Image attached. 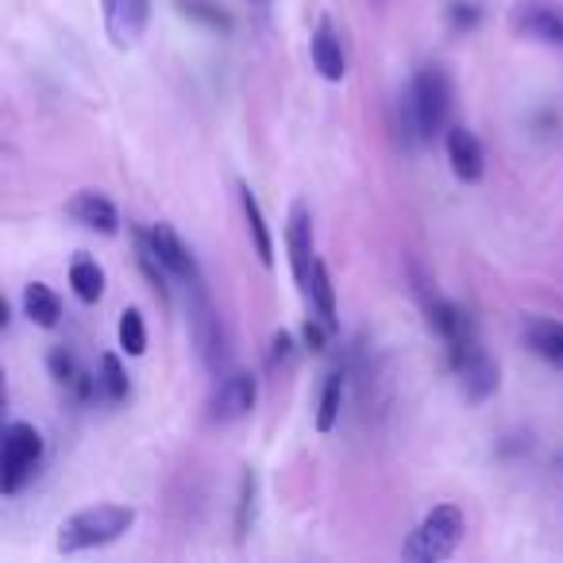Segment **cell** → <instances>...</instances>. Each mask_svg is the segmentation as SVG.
<instances>
[{
  "label": "cell",
  "instance_id": "1",
  "mask_svg": "<svg viewBox=\"0 0 563 563\" xmlns=\"http://www.w3.org/2000/svg\"><path fill=\"white\" fill-rule=\"evenodd\" d=\"M131 525H136V509L131 506H113V502L90 506L62 521V529H58V552L74 555V552H90V548H105L113 540H120Z\"/></svg>",
  "mask_w": 563,
  "mask_h": 563
},
{
  "label": "cell",
  "instance_id": "2",
  "mask_svg": "<svg viewBox=\"0 0 563 563\" xmlns=\"http://www.w3.org/2000/svg\"><path fill=\"white\" fill-rule=\"evenodd\" d=\"M451 97H456V93H451V78L441 66H425V70L413 78L406 105H409V128L417 131V139H433L448 128Z\"/></svg>",
  "mask_w": 563,
  "mask_h": 563
},
{
  "label": "cell",
  "instance_id": "3",
  "mask_svg": "<svg viewBox=\"0 0 563 563\" xmlns=\"http://www.w3.org/2000/svg\"><path fill=\"white\" fill-rule=\"evenodd\" d=\"M464 529H467L464 509L451 506V502H444V506H436L433 514L425 517V521L409 532L401 555H406V560H413V563H441V560H448V555L459 548V540H464Z\"/></svg>",
  "mask_w": 563,
  "mask_h": 563
},
{
  "label": "cell",
  "instance_id": "4",
  "mask_svg": "<svg viewBox=\"0 0 563 563\" xmlns=\"http://www.w3.org/2000/svg\"><path fill=\"white\" fill-rule=\"evenodd\" d=\"M43 459V436L39 429H32L27 421H12L4 429V456H0V490L4 494H20L32 471L39 467Z\"/></svg>",
  "mask_w": 563,
  "mask_h": 563
},
{
  "label": "cell",
  "instance_id": "5",
  "mask_svg": "<svg viewBox=\"0 0 563 563\" xmlns=\"http://www.w3.org/2000/svg\"><path fill=\"white\" fill-rule=\"evenodd\" d=\"M448 351H451V371H456L464 398L471 401V406H482L490 394L499 390V363L479 348L474 332L456 343H448Z\"/></svg>",
  "mask_w": 563,
  "mask_h": 563
},
{
  "label": "cell",
  "instance_id": "6",
  "mask_svg": "<svg viewBox=\"0 0 563 563\" xmlns=\"http://www.w3.org/2000/svg\"><path fill=\"white\" fill-rule=\"evenodd\" d=\"M509 27L521 39L563 47V12L555 4H548V0H517L509 9Z\"/></svg>",
  "mask_w": 563,
  "mask_h": 563
},
{
  "label": "cell",
  "instance_id": "7",
  "mask_svg": "<svg viewBox=\"0 0 563 563\" xmlns=\"http://www.w3.org/2000/svg\"><path fill=\"white\" fill-rule=\"evenodd\" d=\"M136 239L148 247V251L155 255V259L163 262L174 278H181V282H189V286H201V274H197L193 255H189V247L181 244L178 232H174L171 224H155V228H148V232H136Z\"/></svg>",
  "mask_w": 563,
  "mask_h": 563
},
{
  "label": "cell",
  "instance_id": "8",
  "mask_svg": "<svg viewBox=\"0 0 563 563\" xmlns=\"http://www.w3.org/2000/svg\"><path fill=\"white\" fill-rule=\"evenodd\" d=\"M101 12H105L108 39L120 50L136 47L151 24V0H101Z\"/></svg>",
  "mask_w": 563,
  "mask_h": 563
},
{
  "label": "cell",
  "instance_id": "9",
  "mask_svg": "<svg viewBox=\"0 0 563 563\" xmlns=\"http://www.w3.org/2000/svg\"><path fill=\"white\" fill-rule=\"evenodd\" d=\"M255 398H259V383L251 371H228L209 398V413H213V421H239L255 409Z\"/></svg>",
  "mask_w": 563,
  "mask_h": 563
},
{
  "label": "cell",
  "instance_id": "10",
  "mask_svg": "<svg viewBox=\"0 0 563 563\" xmlns=\"http://www.w3.org/2000/svg\"><path fill=\"white\" fill-rule=\"evenodd\" d=\"M286 251H290V267H294V282L302 290H309V274H313V216L309 204L294 201L290 204V221H286Z\"/></svg>",
  "mask_w": 563,
  "mask_h": 563
},
{
  "label": "cell",
  "instance_id": "11",
  "mask_svg": "<svg viewBox=\"0 0 563 563\" xmlns=\"http://www.w3.org/2000/svg\"><path fill=\"white\" fill-rule=\"evenodd\" d=\"M66 216L74 224H82V228L101 232V236H116V232H120V213H116V204L108 201V197L93 193V189H82V193L70 197V201H66Z\"/></svg>",
  "mask_w": 563,
  "mask_h": 563
},
{
  "label": "cell",
  "instance_id": "12",
  "mask_svg": "<svg viewBox=\"0 0 563 563\" xmlns=\"http://www.w3.org/2000/svg\"><path fill=\"white\" fill-rule=\"evenodd\" d=\"M448 163L459 181H482V174H486V155H482L479 136L467 131L464 124L448 128Z\"/></svg>",
  "mask_w": 563,
  "mask_h": 563
},
{
  "label": "cell",
  "instance_id": "13",
  "mask_svg": "<svg viewBox=\"0 0 563 563\" xmlns=\"http://www.w3.org/2000/svg\"><path fill=\"white\" fill-rule=\"evenodd\" d=\"M309 55H313V66H317V74L325 82H343L348 74V62H343V47H340V35H336L332 20H320L317 32L309 39Z\"/></svg>",
  "mask_w": 563,
  "mask_h": 563
},
{
  "label": "cell",
  "instance_id": "14",
  "mask_svg": "<svg viewBox=\"0 0 563 563\" xmlns=\"http://www.w3.org/2000/svg\"><path fill=\"white\" fill-rule=\"evenodd\" d=\"M525 343L532 348V355L548 363V367L563 371V320H548V317H529L521 328Z\"/></svg>",
  "mask_w": 563,
  "mask_h": 563
},
{
  "label": "cell",
  "instance_id": "15",
  "mask_svg": "<svg viewBox=\"0 0 563 563\" xmlns=\"http://www.w3.org/2000/svg\"><path fill=\"white\" fill-rule=\"evenodd\" d=\"M197 343H201V355L209 363V371L224 375L228 371V336H224V325L213 313H201V320H197Z\"/></svg>",
  "mask_w": 563,
  "mask_h": 563
},
{
  "label": "cell",
  "instance_id": "16",
  "mask_svg": "<svg viewBox=\"0 0 563 563\" xmlns=\"http://www.w3.org/2000/svg\"><path fill=\"white\" fill-rule=\"evenodd\" d=\"M70 286H74L78 302L85 305H97L105 297V267H101L93 255H78L70 262Z\"/></svg>",
  "mask_w": 563,
  "mask_h": 563
},
{
  "label": "cell",
  "instance_id": "17",
  "mask_svg": "<svg viewBox=\"0 0 563 563\" xmlns=\"http://www.w3.org/2000/svg\"><path fill=\"white\" fill-rule=\"evenodd\" d=\"M239 209H244V221H247V232H251V244H255L259 262H262V267H274V244H270L267 221H262L259 201H255V193L247 186H239Z\"/></svg>",
  "mask_w": 563,
  "mask_h": 563
},
{
  "label": "cell",
  "instance_id": "18",
  "mask_svg": "<svg viewBox=\"0 0 563 563\" xmlns=\"http://www.w3.org/2000/svg\"><path fill=\"white\" fill-rule=\"evenodd\" d=\"M24 317L39 328H55L62 317V305H58L55 290L47 282H27L24 286Z\"/></svg>",
  "mask_w": 563,
  "mask_h": 563
},
{
  "label": "cell",
  "instance_id": "19",
  "mask_svg": "<svg viewBox=\"0 0 563 563\" xmlns=\"http://www.w3.org/2000/svg\"><path fill=\"white\" fill-rule=\"evenodd\" d=\"M425 313H429L433 332L441 336L444 343H456V340H464V336H471V320H467L451 302H444V297H433V302L425 305Z\"/></svg>",
  "mask_w": 563,
  "mask_h": 563
},
{
  "label": "cell",
  "instance_id": "20",
  "mask_svg": "<svg viewBox=\"0 0 563 563\" xmlns=\"http://www.w3.org/2000/svg\"><path fill=\"white\" fill-rule=\"evenodd\" d=\"M305 294L313 297V305H317L320 320H325L328 328L336 325V294H332V278H328V267L325 262H313V274H309V290Z\"/></svg>",
  "mask_w": 563,
  "mask_h": 563
},
{
  "label": "cell",
  "instance_id": "21",
  "mask_svg": "<svg viewBox=\"0 0 563 563\" xmlns=\"http://www.w3.org/2000/svg\"><path fill=\"white\" fill-rule=\"evenodd\" d=\"M340 406H343V375L332 371L325 378V390H320V406H317V429L320 433H332L336 421H340Z\"/></svg>",
  "mask_w": 563,
  "mask_h": 563
},
{
  "label": "cell",
  "instance_id": "22",
  "mask_svg": "<svg viewBox=\"0 0 563 563\" xmlns=\"http://www.w3.org/2000/svg\"><path fill=\"white\" fill-rule=\"evenodd\" d=\"M178 12L186 20H193V24L209 27V32H228L232 27L228 12H224L216 0H178Z\"/></svg>",
  "mask_w": 563,
  "mask_h": 563
},
{
  "label": "cell",
  "instance_id": "23",
  "mask_svg": "<svg viewBox=\"0 0 563 563\" xmlns=\"http://www.w3.org/2000/svg\"><path fill=\"white\" fill-rule=\"evenodd\" d=\"M255 509H259V479L247 467L244 479H239V506H236V537H247L255 525Z\"/></svg>",
  "mask_w": 563,
  "mask_h": 563
},
{
  "label": "cell",
  "instance_id": "24",
  "mask_svg": "<svg viewBox=\"0 0 563 563\" xmlns=\"http://www.w3.org/2000/svg\"><path fill=\"white\" fill-rule=\"evenodd\" d=\"M116 332H120L124 355H143V351H148V325H143V313L139 309H124Z\"/></svg>",
  "mask_w": 563,
  "mask_h": 563
},
{
  "label": "cell",
  "instance_id": "25",
  "mask_svg": "<svg viewBox=\"0 0 563 563\" xmlns=\"http://www.w3.org/2000/svg\"><path fill=\"white\" fill-rule=\"evenodd\" d=\"M101 383H105V394H108V401H124L128 398V371H124V363H120V355H101Z\"/></svg>",
  "mask_w": 563,
  "mask_h": 563
},
{
  "label": "cell",
  "instance_id": "26",
  "mask_svg": "<svg viewBox=\"0 0 563 563\" xmlns=\"http://www.w3.org/2000/svg\"><path fill=\"white\" fill-rule=\"evenodd\" d=\"M50 375H55L58 378V383H66V386H70V383H78V378H82V375H78V367H74V355H70V351H62V348H55V351H50Z\"/></svg>",
  "mask_w": 563,
  "mask_h": 563
},
{
  "label": "cell",
  "instance_id": "27",
  "mask_svg": "<svg viewBox=\"0 0 563 563\" xmlns=\"http://www.w3.org/2000/svg\"><path fill=\"white\" fill-rule=\"evenodd\" d=\"M290 348H294V340H290V332H274V340H270V363H286L290 360Z\"/></svg>",
  "mask_w": 563,
  "mask_h": 563
},
{
  "label": "cell",
  "instance_id": "28",
  "mask_svg": "<svg viewBox=\"0 0 563 563\" xmlns=\"http://www.w3.org/2000/svg\"><path fill=\"white\" fill-rule=\"evenodd\" d=\"M451 24H456V27H474V24H479V9H474V4H451Z\"/></svg>",
  "mask_w": 563,
  "mask_h": 563
},
{
  "label": "cell",
  "instance_id": "29",
  "mask_svg": "<svg viewBox=\"0 0 563 563\" xmlns=\"http://www.w3.org/2000/svg\"><path fill=\"white\" fill-rule=\"evenodd\" d=\"M302 336H305V343H309L313 351H325V328H320V325H313V320H305Z\"/></svg>",
  "mask_w": 563,
  "mask_h": 563
}]
</instances>
